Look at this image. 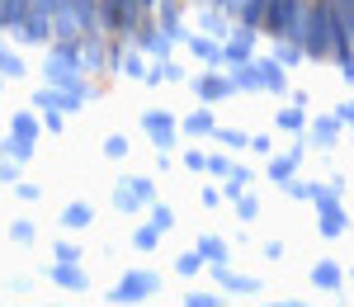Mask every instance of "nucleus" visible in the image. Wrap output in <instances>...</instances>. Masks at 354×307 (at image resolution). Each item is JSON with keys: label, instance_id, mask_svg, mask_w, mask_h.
<instances>
[{"label": "nucleus", "instance_id": "aec40b11", "mask_svg": "<svg viewBox=\"0 0 354 307\" xmlns=\"http://www.w3.org/2000/svg\"><path fill=\"white\" fill-rule=\"evenodd\" d=\"M335 133H340V118H322V123H312V142H317V147H330Z\"/></svg>", "mask_w": 354, "mask_h": 307}, {"label": "nucleus", "instance_id": "a878e982", "mask_svg": "<svg viewBox=\"0 0 354 307\" xmlns=\"http://www.w3.org/2000/svg\"><path fill=\"white\" fill-rule=\"evenodd\" d=\"M0 76H15V81L24 76V62H19L15 53H5V48H0Z\"/></svg>", "mask_w": 354, "mask_h": 307}, {"label": "nucleus", "instance_id": "f704fd0d", "mask_svg": "<svg viewBox=\"0 0 354 307\" xmlns=\"http://www.w3.org/2000/svg\"><path fill=\"white\" fill-rule=\"evenodd\" d=\"M185 166H189V170H208V156H203V151H189Z\"/></svg>", "mask_w": 354, "mask_h": 307}, {"label": "nucleus", "instance_id": "ddd939ff", "mask_svg": "<svg viewBox=\"0 0 354 307\" xmlns=\"http://www.w3.org/2000/svg\"><path fill=\"white\" fill-rule=\"evenodd\" d=\"M213 270H218V283H222V288H232V293H255V288H260V279H250V275H232L227 265H213Z\"/></svg>", "mask_w": 354, "mask_h": 307}, {"label": "nucleus", "instance_id": "f03ea898", "mask_svg": "<svg viewBox=\"0 0 354 307\" xmlns=\"http://www.w3.org/2000/svg\"><path fill=\"white\" fill-rule=\"evenodd\" d=\"M156 288H161V279H156V275L137 270V275H123V279H118V288H113L109 298H113V303H142V298H151Z\"/></svg>", "mask_w": 354, "mask_h": 307}, {"label": "nucleus", "instance_id": "58836bf2", "mask_svg": "<svg viewBox=\"0 0 354 307\" xmlns=\"http://www.w3.org/2000/svg\"><path fill=\"white\" fill-rule=\"evenodd\" d=\"M0 180H10V185H15V180H19V161H5V166H0Z\"/></svg>", "mask_w": 354, "mask_h": 307}, {"label": "nucleus", "instance_id": "79ce46f5", "mask_svg": "<svg viewBox=\"0 0 354 307\" xmlns=\"http://www.w3.org/2000/svg\"><path fill=\"white\" fill-rule=\"evenodd\" d=\"M245 5H250V0H222V10H232V15H241Z\"/></svg>", "mask_w": 354, "mask_h": 307}, {"label": "nucleus", "instance_id": "1a4fd4ad", "mask_svg": "<svg viewBox=\"0 0 354 307\" xmlns=\"http://www.w3.org/2000/svg\"><path fill=\"white\" fill-rule=\"evenodd\" d=\"M255 71H260V85H265V90H274V95H283V90H288V81H283V62H279V57L255 62Z\"/></svg>", "mask_w": 354, "mask_h": 307}, {"label": "nucleus", "instance_id": "2eb2a0df", "mask_svg": "<svg viewBox=\"0 0 354 307\" xmlns=\"http://www.w3.org/2000/svg\"><path fill=\"white\" fill-rule=\"evenodd\" d=\"M185 133H189V138H208V133H218V123H213V113H208V109H198V113L185 118Z\"/></svg>", "mask_w": 354, "mask_h": 307}, {"label": "nucleus", "instance_id": "c9c22d12", "mask_svg": "<svg viewBox=\"0 0 354 307\" xmlns=\"http://www.w3.org/2000/svg\"><path fill=\"white\" fill-rule=\"evenodd\" d=\"M185 303H189V307H213V303H218V298H213V293H189Z\"/></svg>", "mask_w": 354, "mask_h": 307}, {"label": "nucleus", "instance_id": "5701e85b", "mask_svg": "<svg viewBox=\"0 0 354 307\" xmlns=\"http://www.w3.org/2000/svg\"><path fill=\"white\" fill-rule=\"evenodd\" d=\"M245 185H250V170H236V166H232V170H227V198H241L245 194Z\"/></svg>", "mask_w": 354, "mask_h": 307}, {"label": "nucleus", "instance_id": "473e14b6", "mask_svg": "<svg viewBox=\"0 0 354 307\" xmlns=\"http://www.w3.org/2000/svg\"><path fill=\"white\" fill-rule=\"evenodd\" d=\"M57 260H81V251H76V246H71V241H57Z\"/></svg>", "mask_w": 354, "mask_h": 307}, {"label": "nucleus", "instance_id": "6e6552de", "mask_svg": "<svg viewBox=\"0 0 354 307\" xmlns=\"http://www.w3.org/2000/svg\"><path fill=\"white\" fill-rule=\"evenodd\" d=\"M250 53H255V33L250 28H241L227 48H222V62H232V66H241V62H250Z\"/></svg>", "mask_w": 354, "mask_h": 307}, {"label": "nucleus", "instance_id": "b1692460", "mask_svg": "<svg viewBox=\"0 0 354 307\" xmlns=\"http://www.w3.org/2000/svg\"><path fill=\"white\" fill-rule=\"evenodd\" d=\"M10 133H15V138H38V123H33V113H15V118H10Z\"/></svg>", "mask_w": 354, "mask_h": 307}, {"label": "nucleus", "instance_id": "20e7f679", "mask_svg": "<svg viewBox=\"0 0 354 307\" xmlns=\"http://www.w3.org/2000/svg\"><path fill=\"white\" fill-rule=\"evenodd\" d=\"M137 10H142V0H104V5H100L104 28H113V33H133L137 28Z\"/></svg>", "mask_w": 354, "mask_h": 307}, {"label": "nucleus", "instance_id": "72a5a7b5", "mask_svg": "<svg viewBox=\"0 0 354 307\" xmlns=\"http://www.w3.org/2000/svg\"><path fill=\"white\" fill-rule=\"evenodd\" d=\"M128 151V138H109L104 142V156H123Z\"/></svg>", "mask_w": 354, "mask_h": 307}, {"label": "nucleus", "instance_id": "412c9836", "mask_svg": "<svg viewBox=\"0 0 354 307\" xmlns=\"http://www.w3.org/2000/svg\"><path fill=\"white\" fill-rule=\"evenodd\" d=\"M5 156H10V161H28V156H33V138H15V133H10V138H5Z\"/></svg>", "mask_w": 354, "mask_h": 307}, {"label": "nucleus", "instance_id": "9b49d317", "mask_svg": "<svg viewBox=\"0 0 354 307\" xmlns=\"http://www.w3.org/2000/svg\"><path fill=\"white\" fill-rule=\"evenodd\" d=\"M312 283H317V288H326V293H335V288L345 283V275H340V265L322 260V265H312Z\"/></svg>", "mask_w": 354, "mask_h": 307}, {"label": "nucleus", "instance_id": "ea45409f", "mask_svg": "<svg viewBox=\"0 0 354 307\" xmlns=\"http://www.w3.org/2000/svg\"><path fill=\"white\" fill-rule=\"evenodd\" d=\"M10 232H15V241H33V227H28V223H15Z\"/></svg>", "mask_w": 354, "mask_h": 307}, {"label": "nucleus", "instance_id": "4be33fe9", "mask_svg": "<svg viewBox=\"0 0 354 307\" xmlns=\"http://www.w3.org/2000/svg\"><path fill=\"white\" fill-rule=\"evenodd\" d=\"M274 57L283 62V66H293L302 57V43H293V38H274Z\"/></svg>", "mask_w": 354, "mask_h": 307}, {"label": "nucleus", "instance_id": "4c0bfd02", "mask_svg": "<svg viewBox=\"0 0 354 307\" xmlns=\"http://www.w3.org/2000/svg\"><path fill=\"white\" fill-rule=\"evenodd\" d=\"M161 19H165V24H180V10H175L170 0H161Z\"/></svg>", "mask_w": 354, "mask_h": 307}, {"label": "nucleus", "instance_id": "dca6fc26", "mask_svg": "<svg viewBox=\"0 0 354 307\" xmlns=\"http://www.w3.org/2000/svg\"><path fill=\"white\" fill-rule=\"evenodd\" d=\"M62 223H66V227H76V232H81V227H90V223H95V208H90V203H66V213H62Z\"/></svg>", "mask_w": 354, "mask_h": 307}, {"label": "nucleus", "instance_id": "6ab92c4d", "mask_svg": "<svg viewBox=\"0 0 354 307\" xmlns=\"http://www.w3.org/2000/svg\"><path fill=\"white\" fill-rule=\"evenodd\" d=\"M81 62H85V71H95V66H104V48L95 43V33H90V38H81Z\"/></svg>", "mask_w": 354, "mask_h": 307}, {"label": "nucleus", "instance_id": "39448f33", "mask_svg": "<svg viewBox=\"0 0 354 307\" xmlns=\"http://www.w3.org/2000/svg\"><path fill=\"white\" fill-rule=\"evenodd\" d=\"M298 10H302V0H270V5H265V24H270L274 38H288V33H293Z\"/></svg>", "mask_w": 354, "mask_h": 307}, {"label": "nucleus", "instance_id": "e433bc0d", "mask_svg": "<svg viewBox=\"0 0 354 307\" xmlns=\"http://www.w3.org/2000/svg\"><path fill=\"white\" fill-rule=\"evenodd\" d=\"M218 138L227 142V147H241V142H250V138H241V133H232V128H218Z\"/></svg>", "mask_w": 354, "mask_h": 307}, {"label": "nucleus", "instance_id": "4468645a", "mask_svg": "<svg viewBox=\"0 0 354 307\" xmlns=\"http://www.w3.org/2000/svg\"><path fill=\"white\" fill-rule=\"evenodd\" d=\"M298 156H302V147H298V151H288V156H274V161H270V180H274V185H288V180H293Z\"/></svg>", "mask_w": 354, "mask_h": 307}, {"label": "nucleus", "instance_id": "37998d69", "mask_svg": "<svg viewBox=\"0 0 354 307\" xmlns=\"http://www.w3.org/2000/svg\"><path fill=\"white\" fill-rule=\"evenodd\" d=\"M340 123H354V104H340V113H335Z\"/></svg>", "mask_w": 354, "mask_h": 307}, {"label": "nucleus", "instance_id": "a19ab883", "mask_svg": "<svg viewBox=\"0 0 354 307\" xmlns=\"http://www.w3.org/2000/svg\"><path fill=\"white\" fill-rule=\"evenodd\" d=\"M250 147H255L260 156H270V151H274V142H270V138H250Z\"/></svg>", "mask_w": 354, "mask_h": 307}, {"label": "nucleus", "instance_id": "bb28decb", "mask_svg": "<svg viewBox=\"0 0 354 307\" xmlns=\"http://www.w3.org/2000/svg\"><path fill=\"white\" fill-rule=\"evenodd\" d=\"M151 227H161V232H170V227H175V213H170L165 203H156V208H151Z\"/></svg>", "mask_w": 354, "mask_h": 307}, {"label": "nucleus", "instance_id": "c03bdc74", "mask_svg": "<svg viewBox=\"0 0 354 307\" xmlns=\"http://www.w3.org/2000/svg\"><path fill=\"white\" fill-rule=\"evenodd\" d=\"M345 81L354 85V57H350V62H345Z\"/></svg>", "mask_w": 354, "mask_h": 307}, {"label": "nucleus", "instance_id": "a211bd4d", "mask_svg": "<svg viewBox=\"0 0 354 307\" xmlns=\"http://www.w3.org/2000/svg\"><path fill=\"white\" fill-rule=\"evenodd\" d=\"M198 255H203L208 265H227V241H218V236H203V241H198Z\"/></svg>", "mask_w": 354, "mask_h": 307}, {"label": "nucleus", "instance_id": "7c9ffc66", "mask_svg": "<svg viewBox=\"0 0 354 307\" xmlns=\"http://www.w3.org/2000/svg\"><path fill=\"white\" fill-rule=\"evenodd\" d=\"M279 128H288V133L302 128V109H283V113H279Z\"/></svg>", "mask_w": 354, "mask_h": 307}, {"label": "nucleus", "instance_id": "f3484780", "mask_svg": "<svg viewBox=\"0 0 354 307\" xmlns=\"http://www.w3.org/2000/svg\"><path fill=\"white\" fill-rule=\"evenodd\" d=\"M189 48H194L198 57H203L208 66H222V48L213 43V38H203V33H198V38H189Z\"/></svg>", "mask_w": 354, "mask_h": 307}, {"label": "nucleus", "instance_id": "c756f323", "mask_svg": "<svg viewBox=\"0 0 354 307\" xmlns=\"http://www.w3.org/2000/svg\"><path fill=\"white\" fill-rule=\"evenodd\" d=\"M156 236H161V227H142V232H137L133 241L142 246V251H151V246H156Z\"/></svg>", "mask_w": 354, "mask_h": 307}, {"label": "nucleus", "instance_id": "f8f14e48", "mask_svg": "<svg viewBox=\"0 0 354 307\" xmlns=\"http://www.w3.org/2000/svg\"><path fill=\"white\" fill-rule=\"evenodd\" d=\"M53 283H62V288H85L90 279L76 270V260H57L53 265Z\"/></svg>", "mask_w": 354, "mask_h": 307}, {"label": "nucleus", "instance_id": "423d86ee", "mask_svg": "<svg viewBox=\"0 0 354 307\" xmlns=\"http://www.w3.org/2000/svg\"><path fill=\"white\" fill-rule=\"evenodd\" d=\"M142 128L151 133V142H156L161 151H170V147H175V118H170V113L147 109V113H142Z\"/></svg>", "mask_w": 354, "mask_h": 307}, {"label": "nucleus", "instance_id": "7ed1b4c3", "mask_svg": "<svg viewBox=\"0 0 354 307\" xmlns=\"http://www.w3.org/2000/svg\"><path fill=\"white\" fill-rule=\"evenodd\" d=\"M142 203H151V180H147V175H133V180H123V185L113 189V208H118V213H137Z\"/></svg>", "mask_w": 354, "mask_h": 307}, {"label": "nucleus", "instance_id": "c85d7f7f", "mask_svg": "<svg viewBox=\"0 0 354 307\" xmlns=\"http://www.w3.org/2000/svg\"><path fill=\"white\" fill-rule=\"evenodd\" d=\"M198 265H203V255L189 251V255H180V265H175V270H180V275H198Z\"/></svg>", "mask_w": 354, "mask_h": 307}, {"label": "nucleus", "instance_id": "cd10ccee", "mask_svg": "<svg viewBox=\"0 0 354 307\" xmlns=\"http://www.w3.org/2000/svg\"><path fill=\"white\" fill-rule=\"evenodd\" d=\"M118 71H128V76H147V66H142V57H137V53H123Z\"/></svg>", "mask_w": 354, "mask_h": 307}, {"label": "nucleus", "instance_id": "f257e3e1", "mask_svg": "<svg viewBox=\"0 0 354 307\" xmlns=\"http://www.w3.org/2000/svg\"><path fill=\"white\" fill-rule=\"evenodd\" d=\"M48 85H62V90H76V95H85V81H81V71H85V62H81V38L76 43H62L57 38V48L48 53Z\"/></svg>", "mask_w": 354, "mask_h": 307}, {"label": "nucleus", "instance_id": "0eeeda50", "mask_svg": "<svg viewBox=\"0 0 354 307\" xmlns=\"http://www.w3.org/2000/svg\"><path fill=\"white\" fill-rule=\"evenodd\" d=\"M194 90L213 104V100H227V95L236 90V81H232V76H218V71H208V76H198V81H194Z\"/></svg>", "mask_w": 354, "mask_h": 307}, {"label": "nucleus", "instance_id": "2f4dec72", "mask_svg": "<svg viewBox=\"0 0 354 307\" xmlns=\"http://www.w3.org/2000/svg\"><path fill=\"white\" fill-rule=\"evenodd\" d=\"M236 213H241V218H255V213H260V203H255L250 194H241V198H236Z\"/></svg>", "mask_w": 354, "mask_h": 307}, {"label": "nucleus", "instance_id": "393cba45", "mask_svg": "<svg viewBox=\"0 0 354 307\" xmlns=\"http://www.w3.org/2000/svg\"><path fill=\"white\" fill-rule=\"evenodd\" d=\"M142 48H147V53H156V57H170V33H142Z\"/></svg>", "mask_w": 354, "mask_h": 307}, {"label": "nucleus", "instance_id": "9d476101", "mask_svg": "<svg viewBox=\"0 0 354 307\" xmlns=\"http://www.w3.org/2000/svg\"><path fill=\"white\" fill-rule=\"evenodd\" d=\"M322 236H345V227H350V218H345V213H340V208H335V198H330V203H322Z\"/></svg>", "mask_w": 354, "mask_h": 307}]
</instances>
